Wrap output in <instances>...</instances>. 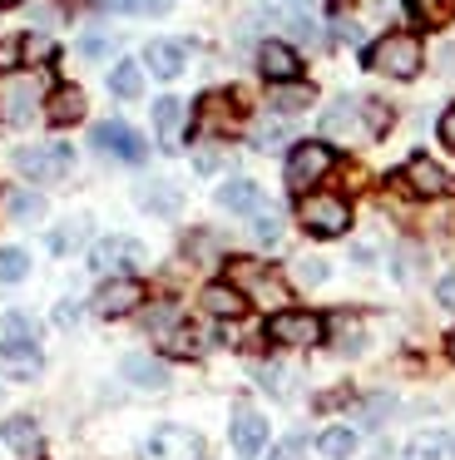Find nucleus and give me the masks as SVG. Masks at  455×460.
<instances>
[{
	"label": "nucleus",
	"mask_w": 455,
	"mask_h": 460,
	"mask_svg": "<svg viewBox=\"0 0 455 460\" xmlns=\"http://www.w3.org/2000/svg\"><path fill=\"white\" fill-rule=\"evenodd\" d=\"M0 367L15 381L40 376V332L25 312H5L0 317Z\"/></svg>",
	"instance_id": "nucleus-1"
},
{
	"label": "nucleus",
	"mask_w": 455,
	"mask_h": 460,
	"mask_svg": "<svg viewBox=\"0 0 455 460\" xmlns=\"http://www.w3.org/2000/svg\"><path fill=\"white\" fill-rule=\"evenodd\" d=\"M228 282H233V288L243 292L247 302H257V307H272V312H282L287 302H292V292H287V282L277 278V272H267L263 262H253V258H228Z\"/></svg>",
	"instance_id": "nucleus-2"
},
{
	"label": "nucleus",
	"mask_w": 455,
	"mask_h": 460,
	"mask_svg": "<svg viewBox=\"0 0 455 460\" xmlns=\"http://www.w3.org/2000/svg\"><path fill=\"white\" fill-rule=\"evenodd\" d=\"M421 40L415 35H406V31H391V35H381V40L366 50V70H376V75H391V80H411L415 70H421Z\"/></svg>",
	"instance_id": "nucleus-3"
},
{
	"label": "nucleus",
	"mask_w": 455,
	"mask_h": 460,
	"mask_svg": "<svg viewBox=\"0 0 455 460\" xmlns=\"http://www.w3.org/2000/svg\"><path fill=\"white\" fill-rule=\"evenodd\" d=\"M45 100V80L30 70H5L0 75V124H30Z\"/></svg>",
	"instance_id": "nucleus-4"
},
{
	"label": "nucleus",
	"mask_w": 455,
	"mask_h": 460,
	"mask_svg": "<svg viewBox=\"0 0 455 460\" xmlns=\"http://www.w3.org/2000/svg\"><path fill=\"white\" fill-rule=\"evenodd\" d=\"M297 223H302L312 238H342V233L352 228V208H346V199H336V193H302Z\"/></svg>",
	"instance_id": "nucleus-5"
},
{
	"label": "nucleus",
	"mask_w": 455,
	"mask_h": 460,
	"mask_svg": "<svg viewBox=\"0 0 455 460\" xmlns=\"http://www.w3.org/2000/svg\"><path fill=\"white\" fill-rule=\"evenodd\" d=\"M332 173V149L322 139H307L287 154V189L292 193H312V183H322Z\"/></svg>",
	"instance_id": "nucleus-6"
},
{
	"label": "nucleus",
	"mask_w": 455,
	"mask_h": 460,
	"mask_svg": "<svg viewBox=\"0 0 455 460\" xmlns=\"http://www.w3.org/2000/svg\"><path fill=\"white\" fill-rule=\"evenodd\" d=\"M69 164H75L69 144H25V149H15V169L25 173V179H35V183L65 179Z\"/></svg>",
	"instance_id": "nucleus-7"
},
{
	"label": "nucleus",
	"mask_w": 455,
	"mask_h": 460,
	"mask_svg": "<svg viewBox=\"0 0 455 460\" xmlns=\"http://www.w3.org/2000/svg\"><path fill=\"white\" fill-rule=\"evenodd\" d=\"M267 337L277 341V347H317V341L326 337V322L317 317V312H272V322H267Z\"/></svg>",
	"instance_id": "nucleus-8"
},
{
	"label": "nucleus",
	"mask_w": 455,
	"mask_h": 460,
	"mask_svg": "<svg viewBox=\"0 0 455 460\" xmlns=\"http://www.w3.org/2000/svg\"><path fill=\"white\" fill-rule=\"evenodd\" d=\"M144 460H203V436L188 426H158L144 440Z\"/></svg>",
	"instance_id": "nucleus-9"
},
{
	"label": "nucleus",
	"mask_w": 455,
	"mask_h": 460,
	"mask_svg": "<svg viewBox=\"0 0 455 460\" xmlns=\"http://www.w3.org/2000/svg\"><path fill=\"white\" fill-rule=\"evenodd\" d=\"M148 252H144V243L138 238H99L94 248H89V268L94 272H129V268H138Z\"/></svg>",
	"instance_id": "nucleus-10"
},
{
	"label": "nucleus",
	"mask_w": 455,
	"mask_h": 460,
	"mask_svg": "<svg viewBox=\"0 0 455 460\" xmlns=\"http://www.w3.org/2000/svg\"><path fill=\"white\" fill-rule=\"evenodd\" d=\"M94 149L114 154V159H124V164H144V159H148V144L138 139L129 124H119V119L94 124Z\"/></svg>",
	"instance_id": "nucleus-11"
},
{
	"label": "nucleus",
	"mask_w": 455,
	"mask_h": 460,
	"mask_svg": "<svg viewBox=\"0 0 455 460\" xmlns=\"http://www.w3.org/2000/svg\"><path fill=\"white\" fill-rule=\"evenodd\" d=\"M144 297H148L144 282H134V278H109L104 288L94 292V312H99V317H124V312H134Z\"/></svg>",
	"instance_id": "nucleus-12"
},
{
	"label": "nucleus",
	"mask_w": 455,
	"mask_h": 460,
	"mask_svg": "<svg viewBox=\"0 0 455 460\" xmlns=\"http://www.w3.org/2000/svg\"><path fill=\"white\" fill-rule=\"evenodd\" d=\"M401 183L415 193V199H441V193L455 189V179H451V173H445L435 159H411V164L401 169Z\"/></svg>",
	"instance_id": "nucleus-13"
},
{
	"label": "nucleus",
	"mask_w": 455,
	"mask_h": 460,
	"mask_svg": "<svg viewBox=\"0 0 455 460\" xmlns=\"http://www.w3.org/2000/svg\"><path fill=\"white\" fill-rule=\"evenodd\" d=\"M237 119H243V110H237V94L213 90V94H203V100H198V129H208V134H233Z\"/></svg>",
	"instance_id": "nucleus-14"
},
{
	"label": "nucleus",
	"mask_w": 455,
	"mask_h": 460,
	"mask_svg": "<svg viewBox=\"0 0 455 460\" xmlns=\"http://www.w3.org/2000/svg\"><path fill=\"white\" fill-rule=\"evenodd\" d=\"M263 446H267V420L253 406H237L233 411V450L243 460H253V456H263Z\"/></svg>",
	"instance_id": "nucleus-15"
},
{
	"label": "nucleus",
	"mask_w": 455,
	"mask_h": 460,
	"mask_svg": "<svg viewBox=\"0 0 455 460\" xmlns=\"http://www.w3.org/2000/svg\"><path fill=\"white\" fill-rule=\"evenodd\" d=\"M257 70L272 84H282V80H297V75H302V60H297V50L287 40H267L263 50H257Z\"/></svg>",
	"instance_id": "nucleus-16"
},
{
	"label": "nucleus",
	"mask_w": 455,
	"mask_h": 460,
	"mask_svg": "<svg viewBox=\"0 0 455 460\" xmlns=\"http://www.w3.org/2000/svg\"><path fill=\"white\" fill-rule=\"evenodd\" d=\"M45 114H49V124H79L85 119V90L79 84H59V90H49L45 94Z\"/></svg>",
	"instance_id": "nucleus-17"
},
{
	"label": "nucleus",
	"mask_w": 455,
	"mask_h": 460,
	"mask_svg": "<svg viewBox=\"0 0 455 460\" xmlns=\"http://www.w3.org/2000/svg\"><path fill=\"white\" fill-rule=\"evenodd\" d=\"M218 203H223L228 213H257L267 199H263V189H257L253 179H228L223 189H218Z\"/></svg>",
	"instance_id": "nucleus-18"
},
{
	"label": "nucleus",
	"mask_w": 455,
	"mask_h": 460,
	"mask_svg": "<svg viewBox=\"0 0 455 460\" xmlns=\"http://www.w3.org/2000/svg\"><path fill=\"white\" fill-rule=\"evenodd\" d=\"M406 460H455V436L451 430H421L406 446Z\"/></svg>",
	"instance_id": "nucleus-19"
},
{
	"label": "nucleus",
	"mask_w": 455,
	"mask_h": 460,
	"mask_svg": "<svg viewBox=\"0 0 455 460\" xmlns=\"http://www.w3.org/2000/svg\"><path fill=\"white\" fill-rule=\"evenodd\" d=\"M154 129H158V139H164V149H178V139H183V100L164 94V100L154 104Z\"/></svg>",
	"instance_id": "nucleus-20"
},
{
	"label": "nucleus",
	"mask_w": 455,
	"mask_h": 460,
	"mask_svg": "<svg viewBox=\"0 0 455 460\" xmlns=\"http://www.w3.org/2000/svg\"><path fill=\"white\" fill-rule=\"evenodd\" d=\"M203 307L213 312V317L233 322V317H243L247 297H243V292L233 288V282H208V288H203Z\"/></svg>",
	"instance_id": "nucleus-21"
},
{
	"label": "nucleus",
	"mask_w": 455,
	"mask_h": 460,
	"mask_svg": "<svg viewBox=\"0 0 455 460\" xmlns=\"http://www.w3.org/2000/svg\"><path fill=\"white\" fill-rule=\"evenodd\" d=\"M183 60H188V55H183V45H178V40H154V45L144 50V65L158 75V80H174V75H183Z\"/></svg>",
	"instance_id": "nucleus-22"
},
{
	"label": "nucleus",
	"mask_w": 455,
	"mask_h": 460,
	"mask_svg": "<svg viewBox=\"0 0 455 460\" xmlns=\"http://www.w3.org/2000/svg\"><path fill=\"white\" fill-rule=\"evenodd\" d=\"M0 436H5V446L20 450V456H35L40 450V426L30 416H10L5 426H0Z\"/></svg>",
	"instance_id": "nucleus-23"
},
{
	"label": "nucleus",
	"mask_w": 455,
	"mask_h": 460,
	"mask_svg": "<svg viewBox=\"0 0 455 460\" xmlns=\"http://www.w3.org/2000/svg\"><path fill=\"white\" fill-rule=\"evenodd\" d=\"M312 100H317V90H312V84H302V80H282V84L272 90V110H282V114L307 110Z\"/></svg>",
	"instance_id": "nucleus-24"
},
{
	"label": "nucleus",
	"mask_w": 455,
	"mask_h": 460,
	"mask_svg": "<svg viewBox=\"0 0 455 460\" xmlns=\"http://www.w3.org/2000/svg\"><path fill=\"white\" fill-rule=\"evenodd\" d=\"M109 90H114L119 100H138V94H144V70H138L134 60H119L114 70H109Z\"/></svg>",
	"instance_id": "nucleus-25"
},
{
	"label": "nucleus",
	"mask_w": 455,
	"mask_h": 460,
	"mask_svg": "<svg viewBox=\"0 0 455 460\" xmlns=\"http://www.w3.org/2000/svg\"><path fill=\"white\" fill-rule=\"evenodd\" d=\"M124 376L134 381V386H144V391H158V386L168 381L164 367H158L154 357H129V361H124Z\"/></svg>",
	"instance_id": "nucleus-26"
},
{
	"label": "nucleus",
	"mask_w": 455,
	"mask_h": 460,
	"mask_svg": "<svg viewBox=\"0 0 455 460\" xmlns=\"http://www.w3.org/2000/svg\"><path fill=\"white\" fill-rule=\"evenodd\" d=\"M415 25H445L455 15V0H406Z\"/></svg>",
	"instance_id": "nucleus-27"
},
{
	"label": "nucleus",
	"mask_w": 455,
	"mask_h": 460,
	"mask_svg": "<svg viewBox=\"0 0 455 460\" xmlns=\"http://www.w3.org/2000/svg\"><path fill=\"white\" fill-rule=\"evenodd\" d=\"M5 208H10V218H15V223H40V218H45V199H40V193H10Z\"/></svg>",
	"instance_id": "nucleus-28"
},
{
	"label": "nucleus",
	"mask_w": 455,
	"mask_h": 460,
	"mask_svg": "<svg viewBox=\"0 0 455 460\" xmlns=\"http://www.w3.org/2000/svg\"><path fill=\"white\" fill-rule=\"evenodd\" d=\"M317 450H322L326 460H346V456L356 450V436H352V430H342V426H336V430H322V440H317Z\"/></svg>",
	"instance_id": "nucleus-29"
},
{
	"label": "nucleus",
	"mask_w": 455,
	"mask_h": 460,
	"mask_svg": "<svg viewBox=\"0 0 455 460\" xmlns=\"http://www.w3.org/2000/svg\"><path fill=\"white\" fill-rule=\"evenodd\" d=\"M356 114H361V104H356V100H336L332 110H326V134H352L356 129Z\"/></svg>",
	"instance_id": "nucleus-30"
},
{
	"label": "nucleus",
	"mask_w": 455,
	"mask_h": 460,
	"mask_svg": "<svg viewBox=\"0 0 455 460\" xmlns=\"http://www.w3.org/2000/svg\"><path fill=\"white\" fill-rule=\"evenodd\" d=\"M30 272L25 248H0V282H20Z\"/></svg>",
	"instance_id": "nucleus-31"
},
{
	"label": "nucleus",
	"mask_w": 455,
	"mask_h": 460,
	"mask_svg": "<svg viewBox=\"0 0 455 460\" xmlns=\"http://www.w3.org/2000/svg\"><path fill=\"white\" fill-rule=\"evenodd\" d=\"M164 347L174 351V357H198V351H203V337H198L193 327H178V332H168Z\"/></svg>",
	"instance_id": "nucleus-32"
},
{
	"label": "nucleus",
	"mask_w": 455,
	"mask_h": 460,
	"mask_svg": "<svg viewBox=\"0 0 455 460\" xmlns=\"http://www.w3.org/2000/svg\"><path fill=\"white\" fill-rule=\"evenodd\" d=\"M253 233H257V243H277V238H282V218H277V213L263 203V208H257V218H253Z\"/></svg>",
	"instance_id": "nucleus-33"
},
{
	"label": "nucleus",
	"mask_w": 455,
	"mask_h": 460,
	"mask_svg": "<svg viewBox=\"0 0 455 460\" xmlns=\"http://www.w3.org/2000/svg\"><path fill=\"white\" fill-rule=\"evenodd\" d=\"M138 199H144V208H154V213H174V208H178V193H174V189H164V183H158V189L148 183V189L138 193Z\"/></svg>",
	"instance_id": "nucleus-34"
},
{
	"label": "nucleus",
	"mask_w": 455,
	"mask_h": 460,
	"mask_svg": "<svg viewBox=\"0 0 455 460\" xmlns=\"http://www.w3.org/2000/svg\"><path fill=\"white\" fill-rule=\"evenodd\" d=\"M282 139H287V129H282L277 119H267V124H257V129H253V144H257V149H277Z\"/></svg>",
	"instance_id": "nucleus-35"
},
{
	"label": "nucleus",
	"mask_w": 455,
	"mask_h": 460,
	"mask_svg": "<svg viewBox=\"0 0 455 460\" xmlns=\"http://www.w3.org/2000/svg\"><path fill=\"white\" fill-rule=\"evenodd\" d=\"M79 238H85V223H69V228H59L55 238H49V248H55V252H69Z\"/></svg>",
	"instance_id": "nucleus-36"
},
{
	"label": "nucleus",
	"mask_w": 455,
	"mask_h": 460,
	"mask_svg": "<svg viewBox=\"0 0 455 460\" xmlns=\"http://www.w3.org/2000/svg\"><path fill=\"white\" fill-rule=\"evenodd\" d=\"M20 60H25V40H5V45H0V70H20Z\"/></svg>",
	"instance_id": "nucleus-37"
},
{
	"label": "nucleus",
	"mask_w": 455,
	"mask_h": 460,
	"mask_svg": "<svg viewBox=\"0 0 455 460\" xmlns=\"http://www.w3.org/2000/svg\"><path fill=\"white\" fill-rule=\"evenodd\" d=\"M79 50H85L89 60H99V55H109V40H104V35H85V40H79Z\"/></svg>",
	"instance_id": "nucleus-38"
},
{
	"label": "nucleus",
	"mask_w": 455,
	"mask_h": 460,
	"mask_svg": "<svg viewBox=\"0 0 455 460\" xmlns=\"http://www.w3.org/2000/svg\"><path fill=\"white\" fill-rule=\"evenodd\" d=\"M441 144H445V149H455V104L441 114Z\"/></svg>",
	"instance_id": "nucleus-39"
},
{
	"label": "nucleus",
	"mask_w": 455,
	"mask_h": 460,
	"mask_svg": "<svg viewBox=\"0 0 455 460\" xmlns=\"http://www.w3.org/2000/svg\"><path fill=\"white\" fill-rule=\"evenodd\" d=\"M297 272H302V282H322L326 278V268L317 258H302V268H297Z\"/></svg>",
	"instance_id": "nucleus-40"
},
{
	"label": "nucleus",
	"mask_w": 455,
	"mask_h": 460,
	"mask_svg": "<svg viewBox=\"0 0 455 460\" xmlns=\"http://www.w3.org/2000/svg\"><path fill=\"white\" fill-rule=\"evenodd\" d=\"M435 297H441L445 307H455V272H445V278H441V288H435Z\"/></svg>",
	"instance_id": "nucleus-41"
},
{
	"label": "nucleus",
	"mask_w": 455,
	"mask_h": 460,
	"mask_svg": "<svg viewBox=\"0 0 455 460\" xmlns=\"http://www.w3.org/2000/svg\"><path fill=\"white\" fill-rule=\"evenodd\" d=\"M104 11H138V0H99Z\"/></svg>",
	"instance_id": "nucleus-42"
},
{
	"label": "nucleus",
	"mask_w": 455,
	"mask_h": 460,
	"mask_svg": "<svg viewBox=\"0 0 455 460\" xmlns=\"http://www.w3.org/2000/svg\"><path fill=\"white\" fill-rule=\"evenodd\" d=\"M445 357L455 361V332H451V337H445Z\"/></svg>",
	"instance_id": "nucleus-43"
},
{
	"label": "nucleus",
	"mask_w": 455,
	"mask_h": 460,
	"mask_svg": "<svg viewBox=\"0 0 455 460\" xmlns=\"http://www.w3.org/2000/svg\"><path fill=\"white\" fill-rule=\"evenodd\" d=\"M10 5H20V0H0V11H10Z\"/></svg>",
	"instance_id": "nucleus-44"
}]
</instances>
